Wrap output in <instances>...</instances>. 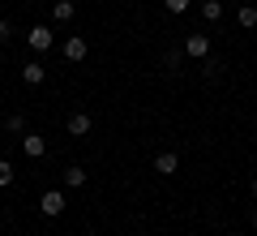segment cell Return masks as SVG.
<instances>
[{"instance_id": "cell-1", "label": "cell", "mask_w": 257, "mask_h": 236, "mask_svg": "<svg viewBox=\"0 0 257 236\" xmlns=\"http://www.w3.org/2000/svg\"><path fill=\"white\" fill-rule=\"evenodd\" d=\"M26 43L35 47V52H47V47L56 43V35H52V26H30L26 30Z\"/></svg>"}, {"instance_id": "cell-17", "label": "cell", "mask_w": 257, "mask_h": 236, "mask_svg": "<svg viewBox=\"0 0 257 236\" xmlns=\"http://www.w3.org/2000/svg\"><path fill=\"white\" fill-rule=\"evenodd\" d=\"M253 198H257V176H253Z\"/></svg>"}, {"instance_id": "cell-18", "label": "cell", "mask_w": 257, "mask_h": 236, "mask_svg": "<svg viewBox=\"0 0 257 236\" xmlns=\"http://www.w3.org/2000/svg\"><path fill=\"white\" fill-rule=\"evenodd\" d=\"M253 227H257V210H253Z\"/></svg>"}, {"instance_id": "cell-2", "label": "cell", "mask_w": 257, "mask_h": 236, "mask_svg": "<svg viewBox=\"0 0 257 236\" xmlns=\"http://www.w3.org/2000/svg\"><path fill=\"white\" fill-rule=\"evenodd\" d=\"M39 210H43L47 219H56V215L64 210V193H60V189H47L43 198H39Z\"/></svg>"}, {"instance_id": "cell-4", "label": "cell", "mask_w": 257, "mask_h": 236, "mask_svg": "<svg viewBox=\"0 0 257 236\" xmlns=\"http://www.w3.org/2000/svg\"><path fill=\"white\" fill-rule=\"evenodd\" d=\"M184 52L197 56V60H206V56H210V39H206V35H189V39H184Z\"/></svg>"}, {"instance_id": "cell-14", "label": "cell", "mask_w": 257, "mask_h": 236, "mask_svg": "<svg viewBox=\"0 0 257 236\" xmlns=\"http://www.w3.org/2000/svg\"><path fill=\"white\" fill-rule=\"evenodd\" d=\"M180 47H167V52H163V64H167V69H180Z\"/></svg>"}, {"instance_id": "cell-12", "label": "cell", "mask_w": 257, "mask_h": 236, "mask_svg": "<svg viewBox=\"0 0 257 236\" xmlns=\"http://www.w3.org/2000/svg\"><path fill=\"white\" fill-rule=\"evenodd\" d=\"M202 18L206 22H219L223 18V5H219V0H206V5H202Z\"/></svg>"}, {"instance_id": "cell-13", "label": "cell", "mask_w": 257, "mask_h": 236, "mask_svg": "<svg viewBox=\"0 0 257 236\" xmlns=\"http://www.w3.org/2000/svg\"><path fill=\"white\" fill-rule=\"evenodd\" d=\"M13 176H18V172H13V164H9V159H0V189L13 185Z\"/></svg>"}, {"instance_id": "cell-15", "label": "cell", "mask_w": 257, "mask_h": 236, "mask_svg": "<svg viewBox=\"0 0 257 236\" xmlns=\"http://www.w3.org/2000/svg\"><path fill=\"white\" fill-rule=\"evenodd\" d=\"M5 129H9V133H22V129H26V120H22V116H18V112H13V116H9V120H5Z\"/></svg>"}, {"instance_id": "cell-11", "label": "cell", "mask_w": 257, "mask_h": 236, "mask_svg": "<svg viewBox=\"0 0 257 236\" xmlns=\"http://www.w3.org/2000/svg\"><path fill=\"white\" fill-rule=\"evenodd\" d=\"M64 185H69V189H82V185H86V172H82V168H69V172H64Z\"/></svg>"}, {"instance_id": "cell-9", "label": "cell", "mask_w": 257, "mask_h": 236, "mask_svg": "<svg viewBox=\"0 0 257 236\" xmlns=\"http://www.w3.org/2000/svg\"><path fill=\"white\" fill-rule=\"evenodd\" d=\"M73 13H77L73 0H56V5H52V18H56V22H73Z\"/></svg>"}, {"instance_id": "cell-10", "label": "cell", "mask_w": 257, "mask_h": 236, "mask_svg": "<svg viewBox=\"0 0 257 236\" xmlns=\"http://www.w3.org/2000/svg\"><path fill=\"white\" fill-rule=\"evenodd\" d=\"M236 22H240L244 30H253V26H257V5H244V9L236 13Z\"/></svg>"}, {"instance_id": "cell-8", "label": "cell", "mask_w": 257, "mask_h": 236, "mask_svg": "<svg viewBox=\"0 0 257 236\" xmlns=\"http://www.w3.org/2000/svg\"><path fill=\"white\" fill-rule=\"evenodd\" d=\"M22 77H26V86H39V82L47 77V69H43L39 60H26V69H22Z\"/></svg>"}, {"instance_id": "cell-16", "label": "cell", "mask_w": 257, "mask_h": 236, "mask_svg": "<svg viewBox=\"0 0 257 236\" xmlns=\"http://www.w3.org/2000/svg\"><path fill=\"white\" fill-rule=\"evenodd\" d=\"M163 5H167V13H184L189 9V0H163Z\"/></svg>"}, {"instance_id": "cell-7", "label": "cell", "mask_w": 257, "mask_h": 236, "mask_svg": "<svg viewBox=\"0 0 257 236\" xmlns=\"http://www.w3.org/2000/svg\"><path fill=\"white\" fill-rule=\"evenodd\" d=\"M22 146H26L30 159H43V154H47V142H43L39 133H26V137H22Z\"/></svg>"}, {"instance_id": "cell-6", "label": "cell", "mask_w": 257, "mask_h": 236, "mask_svg": "<svg viewBox=\"0 0 257 236\" xmlns=\"http://www.w3.org/2000/svg\"><path fill=\"white\" fill-rule=\"evenodd\" d=\"M90 129H94V120L86 116V112H73V116H69V133H73V137H86Z\"/></svg>"}, {"instance_id": "cell-3", "label": "cell", "mask_w": 257, "mask_h": 236, "mask_svg": "<svg viewBox=\"0 0 257 236\" xmlns=\"http://www.w3.org/2000/svg\"><path fill=\"white\" fill-rule=\"evenodd\" d=\"M86 52H90V43H86L82 35H73V39H64V56H69V60H86Z\"/></svg>"}, {"instance_id": "cell-5", "label": "cell", "mask_w": 257, "mask_h": 236, "mask_svg": "<svg viewBox=\"0 0 257 236\" xmlns=\"http://www.w3.org/2000/svg\"><path fill=\"white\" fill-rule=\"evenodd\" d=\"M176 168H180V154H176V150H159V154H155V172L172 176Z\"/></svg>"}]
</instances>
